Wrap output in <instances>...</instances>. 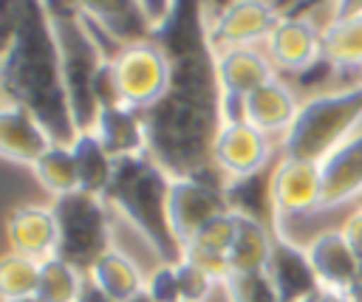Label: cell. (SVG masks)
Segmentation results:
<instances>
[{"instance_id":"1","label":"cell","mask_w":362,"mask_h":302,"mask_svg":"<svg viewBox=\"0 0 362 302\" xmlns=\"http://www.w3.org/2000/svg\"><path fill=\"white\" fill-rule=\"evenodd\" d=\"M223 124L221 87L212 51L173 56L167 96L144 110L147 152L173 175H204L212 169V141Z\"/></svg>"},{"instance_id":"2","label":"cell","mask_w":362,"mask_h":302,"mask_svg":"<svg viewBox=\"0 0 362 302\" xmlns=\"http://www.w3.org/2000/svg\"><path fill=\"white\" fill-rule=\"evenodd\" d=\"M0 82L3 99L28 107L57 144H71L76 138L79 130L68 107L57 40L40 0H6Z\"/></svg>"},{"instance_id":"3","label":"cell","mask_w":362,"mask_h":302,"mask_svg":"<svg viewBox=\"0 0 362 302\" xmlns=\"http://www.w3.org/2000/svg\"><path fill=\"white\" fill-rule=\"evenodd\" d=\"M170 181L173 175L150 152H141L116 161L105 192L110 212L124 217L139 231V237L158 254V262L181 260V246L175 243L167 220Z\"/></svg>"},{"instance_id":"4","label":"cell","mask_w":362,"mask_h":302,"mask_svg":"<svg viewBox=\"0 0 362 302\" xmlns=\"http://www.w3.org/2000/svg\"><path fill=\"white\" fill-rule=\"evenodd\" d=\"M362 127V79L303 99L291 130L277 141L280 155L322 161L339 141Z\"/></svg>"},{"instance_id":"5","label":"cell","mask_w":362,"mask_h":302,"mask_svg":"<svg viewBox=\"0 0 362 302\" xmlns=\"http://www.w3.org/2000/svg\"><path fill=\"white\" fill-rule=\"evenodd\" d=\"M107 85L113 102L144 113L167 96L173 85V56L150 37L119 45L107 62Z\"/></svg>"},{"instance_id":"6","label":"cell","mask_w":362,"mask_h":302,"mask_svg":"<svg viewBox=\"0 0 362 302\" xmlns=\"http://www.w3.org/2000/svg\"><path fill=\"white\" fill-rule=\"evenodd\" d=\"M57 223H59V246L57 254L88 271L110 246H113V226H110V206L105 198L90 192H71L51 200Z\"/></svg>"},{"instance_id":"7","label":"cell","mask_w":362,"mask_h":302,"mask_svg":"<svg viewBox=\"0 0 362 302\" xmlns=\"http://www.w3.org/2000/svg\"><path fill=\"white\" fill-rule=\"evenodd\" d=\"M232 209L229 189L218 172L204 175H178L170 181L167 195V220L175 243L184 248L209 220Z\"/></svg>"},{"instance_id":"8","label":"cell","mask_w":362,"mask_h":302,"mask_svg":"<svg viewBox=\"0 0 362 302\" xmlns=\"http://www.w3.org/2000/svg\"><path fill=\"white\" fill-rule=\"evenodd\" d=\"M266 189H269V209H272L274 229H283L286 220L322 212L320 161L277 155L272 175L266 181Z\"/></svg>"},{"instance_id":"9","label":"cell","mask_w":362,"mask_h":302,"mask_svg":"<svg viewBox=\"0 0 362 302\" xmlns=\"http://www.w3.org/2000/svg\"><path fill=\"white\" fill-rule=\"evenodd\" d=\"M274 150L280 147L274 144L272 135L260 133L243 119H232L221 124L212 141V169L223 178L226 186L243 183L257 178L272 164Z\"/></svg>"},{"instance_id":"10","label":"cell","mask_w":362,"mask_h":302,"mask_svg":"<svg viewBox=\"0 0 362 302\" xmlns=\"http://www.w3.org/2000/svg\"><path fill=\"white\" fill-rule=\"evenodd\" d=\"M215 79L221 87L223 121L240 119V102L257 90L263 82L277 76L274 62L269 59L263 45H235L223 51H212Z\"/></svg>"},{"instance_id":"11","label":"cell","mask_w":362,"mask_h":302,"mask_svg":"<svg viewBox=\"0 0 362 302\" xmlns=\"http://www.w3.org/2000/svg\"><path fill=\"white\" fill-rule=\"evenodd\" d=\"M283 14L272 0H226L204 28L209 51L235 45H263Z\"/></svg>"},{"instance_id":"12","label":"cell","mask_w":362,"mask_h":302,"mask_svg":"<svg viewBox=\"0 0 362 302\" xmlns=\"http://www.w3.org/2000/svg\"><path fill=\"white\" fill-rule=\"evenodd\" d=\"M263 48L277 71L305 73L322 62V25L305 14H283Z\"/></svg>"},{"instance_id":"13","label":"cell","mask_w":362,"mask_h":302,"mask_svg":"<svg viewBox=\"0 0 362 302\" xmlns=\"http://www.w3.org/2000/svg\"><path fill=\"white\" fill-rule=\"evenodd\" d=\"M266 277L272 279L283 302H314L322 291L305 246L294 243L286 231H277V229H274V243L266 262Z\"/></svg>"},{"instance_id":"14","label":"cell","mask_w":362,"mask_h":302,"mask_svg":"<svg viewBox=\"0 0 362 302\" xmlns=\"http://www.w3.org/2000/svg\"><path fill=\"white\" fill-rule=\"evenodd\" d=\"M54 144L57 141L48 133V127L28 107L3 99V104H0V152L6 161L31 169Z\"/></svg>"},{"instance_id":"15","label":"cell","mask_w":362,"mask_h":302,"mask_svg":"<svg viewBox=\"0 0 362 302\" xmlns=\"http://www.w3.org/2000/svg\"><path fill=\"white\" fill-rule=\"evenodd\" d=\"M320 178L322 209H339L362 198V127L320 161Z\"/></svg>"},{"instance_id":"16","label":"cell","mask_w":362,"mask_h":302,"mask_svg":"<svg viewBox=\"0 0 362 302\" xmlns=\"http://www.w3.org/2000/svg\"><path fill=\"white\" fill-rule=\"evenodd\" d=\"M6 237L8 251L45 260L57 254L59 246V223L54 206L48 203H20L6 217Z\"/></svg>"},{"instance_id":"17","label":"cell","mask_w":362,"mask_h":302,"mask_svg":"<svg viewBox=\"0 0 362 302\" xmlns=\"http://www.w3.org/2000/svg\"><path fill=\"white\" fill-rule=\"evenodd\" d=\"M311 268L325 291L348 294L362 279V262L339 229H322L305 243Z\"/></svg>"},{"instance_id":"18","label":"cell","mask_w":362,"mask_h":302,"mask_svg":"<svg viewBox=\"0 0 362 302\" xmlns=\"http://www.w3.org/2000/svg\"><path fill=\"white\" fill-rule=\"evenodd\" d=\"M300 104L303 102L297 99L294 87L288 82H283L280 76H274L240 102V119L280 141L291 130V124L300 113Z\"/></svg>"},{"instance_id":"19","label":"cell","mask_w":362,"mask_h":302,"mask_svg":"<svg viewBox=\"0 0 362 302\" xmlns=\"http://www.w3.org/2000/svg\"><path fill=\"white\" fill-rule=\"evenodd\" d=\"M102 147L119 161L130 155L147 152V130H144V113L119 104V102H105L99 107L96 124L90 130Z\"/></svg>"},{"instance_id":"20","label":"cell","mask_w":362,"mask_h":302,"mask_svg":"<svg viewBox=\"0 0 362 302\" xmlns=\"http://www.w3.org/2000/svg\"><path fill=\"white\" fill-rule=\"evenodd\" d=\"M85 277L113 302H133L144 294L147 274L139 268V262L124 254L119 246H110L88 271Z\"/></svg>"},{"instance_id":"21","label":"cell","mask_w":362,"mask_h":302,"mask_svg":"<svg viewBox=\"0 0 362 302\" xmlns=\"http://www.w3.org/2000/svg\"><path fill=\"white\" fill-rule=\"evenodd\" d=\"M235 212V231L229 243V268L232 274H252V271H266L272 243H274V229H269L257 215Z\"/></svg>"},{"instance_id":"22","label":"cell","mask_w":362,"mask_h":302,"mask_svg":"<svg viewBox=\"0 0 362 302\" xmlns=\"http://www.w3.org/2000/svg\"><path fill=\"white\" fill-rule=\"evenodd\" d=\"M322 62L337 71H362V11L325 20Z\"/></svg>"},{"instance_id":"23","label":"cell","mask_w":362,"mask_h":302,"mask_svg":"<svg viewBox=\"0 0 362 302\" xmlns=\"http://www.w3.org/2000/svg\"><path fill=\"white\" fill-rule=\"evenodd\" d=\"M71 150H74V158H76L82 192H90V195L105 198L107 183H110V178H113L116 158L102 147V141H99L90 130L76 133V138L71 141Z\"/></svg>"},{"instance_id":"24","label":"cell","mask_w":362,"mask_h":302,"mask_svg":"<svg viewBox=\"0 0 362 302\" xmlns=\"http://www.w3.org/2000/svg\"><path fill=\"white\" fill-rule=\"evenodd\" d=\"M37 183L51 195V198H62L71 192H79V169H76V158L71 144H54L34 167H31Z\"/></svg>"},{"instance_id":"25","label":"cell","mask_w":362,"mask_h":302,"mask_svg":"<svg viewBox=\"0 0 362 302\" xmlns=\"http://www.w3.org/2000/svg\"><path fill=\"white\" fill-rule=\"evenodd\" d=\"M85 271L62 260L59 254L40 260V288L37 296L42 302H76L85 288Z\"/></svg>"},{"instance_id":"26","label":"cell","mask_w":362,"mask_h":302,"mask_svg":"<svg viewBox=\"0 0 362 302\" xmlns=\"http://www.w3.org/2000/svg\"><path fill=\"white\" fill-rule=\"evenodd\" d=\"M40 288V260L6 251L0 260V296L6 299H25L37 296Z\"/></svg>"},{"instance_id":"27","label":"cell","mask_w":362,"mask_h":302,"mask_svg":"<svg viewBox=\"0 0 362 302\" xmlns=\"http://www.w3.org/2000/svg\"><path fill=\"white\" fill-rule=\"evenodd\" d=\"M221 288L226 291L229 302H283L280 294L274 291L272 279L266 277V271L229 274Z\"/></svg>"},{"instance_id":"28","label":"cell","mask_w":362,"mask_h":302,"mask_svg":"<svg viewBox=\"0 0 362 302\" xmlns=\"http://www.w3.org/2000/svg\"><path fill=\"white\" fill-rule=\"evenodd\" d=\"M175 279H178V294L184 302H206L209 291L218 285L206 271H201L187 257L175 260Z\"/></svg>"},{"instance_id":"29","label":"cell","mask_w":362,"mask_h":302,"mask_svg":"<svg viewBox=\"0 0 362 302\" xmlns=\"http://www.w3.org/2000/svg\"><path fill=\"white\" fill-rule=\"evenodd\" d=\"M144 294H147L153 302H181L178 279H175V262H158V265L147 274Z\"/></svg>"},{"instance_id":"30","label":"cell","mask_w":362,"mask_h":302,"mask_svg":"<svg viewBox=\"0 0 362 302\" xmlns=\"http://www.w3.org/2000/svg\"><path fill=\"white\" fill-rule=\"evenodd\" d=\"M139 11H141V20L147 25V31H164L175 14V6L178 0H136Z\"/></svg>"},{"instance_id":"31","label":"cell","mask_w":362,"mask_h":302,"mask_svg":"<svg viewBox=\"0 0 362 302\" xmlns=\"http://www.w3.org/2000/svg\"><path fill=\"white\" fill-rule=\"evenodd\" d=\"M339 231H342V237L348 240V246L354 248V254H356L359 262H362V203L354 206V209L345 215V220L339 223Z\"/></svg>"},{"instance_id":"32","label":"cell","mask_w":362,"mask_h":302,"mask_svg":"<svg viewBox=\"0 0 362 302\" xmlns=\"http://www.w3.org/2000/svg\"><path fill=\"white\" fill-rule=\"evenodd\" d=\"M362 11V0H331V17H345V14H356Z\"/></svg>"},{"instance_id":"33","label":"cell","mask_w":362,"mask_h":302,"mask_svg":"<svg viewBox=\"0 0 362 302\" xmlns=\"http://www.w3.org/2000/svg\"><path fill=\"white\" fill-rule=\"evenodd\" d=\"M76 302H113L110 296H105L90 279H85V288H82V294H79V299Z\"/></svg>"},{"instance_id":"34","label":"cell","mask_w":362,"mask_h":302,"mask_svg":"<svg viewBox=\"0 0 362 302\" xmlns=\"http://www.w3.org/2000/svg\"><path fill=\"white\" fill-rule=\"evenodd\" d=\"M6 302H42L40 296H25V299H6Z\"/></svg>"},{"instance_id":"35","label":"cell","mask_w":362,"mask_h":302,"mask_svg":"<svg viewBox=\"0 0 362 302\" xmlns=\"http://www.w3.org/2000/svg\"><path fill=\"white\" fill-rule=\"evenodd\" d=\"M133 302H153V299H150V296H147V294H141V296H136V299H133Z\"/></svg>"},{"instance_id":"36","label":"cell","mask_w":362,"mask_h":302,"mask_svg":"<svg viewBox=\"0 0 362 302\" xmlns=\"http://www.w3.org/2000/svg\"><path fill=\"white\" fill-rule=\"evenodd\" d=\"M181 302H184V299H181Z\"/></svg>"}]
</instances>
